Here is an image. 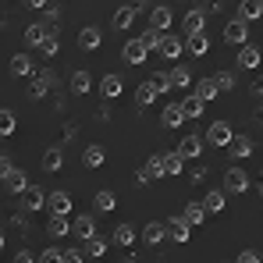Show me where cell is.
Listing matches in <instances>:
<instances>
[{
  "label": "cell",
  "instance_id": "9",
  "mask_svg": "<svg viewBox=\"0 0 263 263\" xmlns=\"http://www.w3.org/2000/svg\"><path fill=\"white\" fill-rule=\"evenodd\" d=\"M164 238H171L167 224H160V220H149V224L142 228V242H146V246H153V249H157V246H160Z\"/></svg>",
  "mask_w": 263,
  "mask_h": 263
},
{
  "label": "cell",
  "instance_id": "10",
  "mask_svg": "<svg viewBox=\"0 0 263 263\" xmlns=\"http://www.w3.org/2000/svg\"><path fill=\"white\" fill-rule=\"evenodd\" d=\"M71 235L82 238V242H89V238L96 235V217H92V214H79L75 224H71Z\"/></svg>",
  "mask_w": 263,
  "mask_h": 263
},
{
  "label": "cell",
  "instance_id": "30",
  "mask_svg": "<svg viewBox=\"0 0 263 263\" xmlns=\"http://www.w3.org/2000/svg\"><path fill=\"white\" fill-rule=\"evenodd\" d=\"M185 50H189L192 57H206V53H210V40H206V32H203V36H189V40H185Z\"/></svg>",
  "mask_w": 263,
  "mask_h": 263
},
{
  "label": "cell",
  "instance_id": "23",
  "mask_svg": "<svg viewBox=\"0 0 263 263\" xmlns=\"http://www.w3.org/2000/svg\"><path fill=\"white\" fill-rule=\"evenodd\" d=\"M238 18H242V22L263 18V0H242V4H238Z\"/></svg>",
  "mask_w": 263,
  "mask_h": 263
},
{
  "label": "cell",
  "instance_id": "53",
  "mask_svg": "<svg viewBox=\"0 0 263 263\" xmlns=\"http://www.w3.org/2000/svg\"><path fill=\"white\" fill-rule=\"evenodd\" d=\"M260 192H263V185H260Z\"/></svg>",
  "mask_w": 263,
  "mask_h": 263
},
{
  "label": "cell",
  "instance_id": "11",
  "mask_svg": "<svg viewBox=\"0 0 263 263\" xmlns=\"http://www.w3.org/2000/svg\"><path fill=\"white\" fill-rule=\"evenodd\" d=\"M189 118H185V110H181V103H167L164 110H160V125L164 128H181Z\"/></svg>",
  "mask_w": 263,
  "mask_h": 263
},
{
  "label": "cell",
  "instance_id": "32",
  "mask_svg": "<svg viewBox=\"0 0 263 263\" xmlns=\"http://www.w3.org/2000/svg\"><path fill=\"white\" fill-rule=\"evenodd\" d=\"M171 79H175V89H185L196 82V75H192V68H185V64H178V68H171Z\"/></svg>",
  "mask_w": 263,
  "mask_h": 263
},
{
  "label": "cell",
  "instance_id": "13",
  "mask_svg": "<svg viewBox=\"0 0 263 263\" xmlns=\"http://www.w3.org/2000/svg\"><path fill=\"white\" fill-rule=\"evenodd\" d=\"M171 7H164V4H157L153 11H149V29H157V32H167L171 29Z\"/></svg>",
  "mask_w": 263,
  "mask_h": 263
},
{
  "label": "cell",
  "instance_id": "38",
  "mask_svg": "<svg viewBox=\"0 0 263 263\" xmlns=\"http://www.w3.org/2000/svg\"><path fill=\"white\" fill-rule=\"evenodd\" d=\"M103 160H107L103 146H86V153H82V164L86 167H103Z\"/></svg>",
  "mask_w": 263,
  "mask_h": 263
},
{
  "label": "cell",
  "instance_id": "27",
  "mask_svg": "<svg viewBox=\"0 0 263 263\" xmlns=\"http://www.w3.org/2000/svg\"><path fill=\"white\" fill-rule=\"evenodd\" d=\"M181 217L189 220V224H192V228H199V224H206V217H210V214H206V206H203V203H189V206H185V214H181Z\"/></svg>",
  "mask_w": 263,
  "mask_h": 263
},
{
  "label": "cell",
  "instance_id": "51",
  "mask_svg": "<svg viewBox=\"0 0 263 263\" xmlns=\"http://www.w3.org/2000/svg\"><path fill=\"white\" fill-rule=\"evenodd\" d=\"M25 7H36L40 11V7H46V0H25Z\"/></svg>",
  "mask_w": 263,
  "mask_h": 263
},
{
  "label": "cell",
  "instance_id": "42",
  "mask_svg": "<svg viewBox=\"0 0 263 263\" xmlns=\"http://www.w3.org/2000/svg\"><path fill=\"white\" fill-rule=\"evenodd\" d=\"M14 125H18V121H14V110L4 107V110H0V135H14Z\"/></svg>",
  "mask_w": 263,
  "mask_h": 263
},
{
  "label": "cell",
  "instance_id": "12",
  "mask_svg": "<svg viewBox=\"0 0 263 263\" xmlns=\"http://www.w3.org/2000/svg\"><path fill=\"white\" fill-rule=\"evenodd\" d=\"M4 189L11 192V196H25L29 192V178H25V171H11V175H4Z\"/></svg>",
  "mask_w": 263,
  "mask_h": 263
},
{
  "label": "cell",
  "instance_id": "16",
  "mask_svg": "<svg viewBox=\"0 0 263 263\" xmlns=\"http://www.w3.org/2000/svg\"><path fill=\"white\" fill-rule=\"evenodd\" d=\"M7 68H11L14 79H29V75H32V57H29V53H14V57L7 61Z\"/></svg>",
  "mask_w": 263,
  "mask_h": 263
},
{
  "label": "cell",
  "instance_id": "8",
  "mask_svg": "<svg viewBox=\"0 0 263 263\" xmlns=\"http://www.w3.org/2000/svg\"><path fill=\"white\" fill-rule=\"evenodd\" d=\"M203 29H206V11H199V7L185 11V40L189 36H203Z\"/></svg>",
  "mask_w": 263,
  "mask_h": 263
},
{
  "label": "cell",
  "instance_id": "28",
  "mask_svg": "<svg viewBox=\"0 0 263 263\" xmlns=\"http://www.w3.org/2000/svg\"><path fill=\"white\" fill-rule=\"evenodd\" d=\"M231 157H235V160L253 157V139H249V135H235V142H231Z\"/></svg>",
  "mask_w": 263,
  "mask_h": 263
},
{
  "label": "cell",
  "instance_id": "6",
  "mask_svg": "<svg viewBox=\"0 0 263 263\" xmlns=\"http://www.w3.org/2000/svg\"><path fill=\"white\" fill-rule=\"evenodd\" d=\"M146 57H149V50H146V43H142V40H128V43H125V50H121V61H125V64H132V68H135V64H146Z\"/></svg>",
  "mask_w": 263,
  "mask_h": 263
},
{
  "label": "cell",
  "instance_id": "1",
  "mask_svg": "<svg viewBox=\"0 0 263 263\" xmlns=\"http://www.w3.org/2000/svg\"><path fill=\"white\" fill-rule=\"evenodd\" d=\"M224 40H228L231 46H246V43H249V22L231 18V22L224 25Z\"/></svg>",
  "mask_w": 263,
  "mask_h": 263
},
{
  "label": "cell",
  "instance_id": "24",
  "mask_svg": "<svg viewBox=\"0 0 263 263\" xmlns=\"http://www.w3.org/2000/svg\"><path fill=\"white\" fill-rule=\"evenodd\" d=\"M181 110H185V118H189V121H196V118H203L206 103H203V100L192 92V96H185V100H181Z\"/></svg>",
  "mask_w": 263,
  "mask_h": 263
},
{
  "label": "cell",
  "instance_id": "15",
  "mask_svg": "<svg viewBox=\"0 0 263 263\" xmlns=\"http://www.w3.org/2000/svg\"><path fill=\"white\" fill-rule=\"evenodd\" d=\"M181 50H185L181 36H175V32H164V43H160V57H167V61H178V57H181Z\"/></svg>",
  "mask_w": 263,
  "mask_h": 263
},
{
  "label": "cell",
  "instance_id": "4",
  "mask_svg": "<svg viewBox=\"0 0 263 263\" xmlns=\"http://www.w3.org/2000/svg\"><path fill=\"white\" fill-rule=\"evenodd\" d=\"M167 175V167H164V157H157V153H153V157H149V160H146V164H142V167H139V181H160V178Z\"/></svg>",
  "mask_w": 263,
  "mask_h": 263
},
{
  "label": "cell",
  "instance_id": "26",
  "mask_svg": "<svg viewBox=\"0 0 263 263\" xmlns=\"http://www.w3.org/2000/svg\"><path fill=\"white\" fill-rule=\"evenodd\" d=\"M157 96H160V89L153 86V79H149V82H142V86L135 89V103H139V107H149Z\"/></svg>",
  "mask_w": 263,
  "mask_h": 263
},
{
  "label": "cell",
  "instance_id": "14",
  "mask_svg": "<svg viewBox=\"0 0 263 263\" xmlns=\"http://www.w3.org/2000/svg\"><path fill=\"white\" fill-rule=\"evenodd\" d=\"M167 231H171V242L185 246V242H189V235H192V224H189L185 217H171V220H167Z\"/></svg>",
  "mask_w": 263,
  "mask_h": 263
},
{
  "label": "cell",
  "instance_id": "47",
  "mask_svg": "<svg viewBox=\"0 0 263 263\" xmlns=\"http://www.w3.org/2000/svg\"><path fill=\"white\" fill-rule=\"evenodd\" d=\"M235 263H263V260H260V253H256V249H242Z\"/></svg>",
  "mask_w": 263,
  "mask_h": 263
},
{
  "label": "cell",
  "instance_id": "37",
  "mask_svg": "<svg viewBox=\"0 0 263 263\" xmlns=\"http://www.w3.org/2000/svg\"><path fill=\"white\" fill-rule=\"evenodd\" d=\"M96 46H100V29L86 25V29L79 32V50H96Z\"/></svg>",
  "mask_w": 263,
  "mask_h": 263
},
{
  "label": "cell",
  "instance_id": "7",
  "mask_svg": "<svg viewBox=\"0 0 263 263\" xmlns=\"http://www.w3.org/2000/svg\"><path fill=\"white\" fill-rule=\"evenodd\" d=\"M224 189H228V192H238V196L249 192V175H246L242 167H228V171H224Z\"/></svg>",
  "mask_w": 263,
  "mask_h": 263
},
{
  "label": "cell",
  "instance_id": "40",
  "mask_svg": "<svg viewBox=\"0 0 263 263\" xmlns=\"http://www.w3.org/2000/svg\"><path fill=\"white\" fill-rule=\"evenodd\" d=\"M164 167H167V175H181V171H185V157H181V153H164Z\"/></svg>",
  "mask_w": 263,
  "mask_h": 263
},
{
  "label": "cell",
  "instance_id": "5",
  "mask_svg": "<svg viewBox=\"0 0 263 263\" xmlns=\"http://www.w3.org/2000/svg\"><path fill=\"white\" fill-rule=\"evenodd\" d=\"M260 64H263V53H260V46H253V43L238 46V68H242V71H256Z\"/></svg>",
  "mask_w": 263,
  "mask_h": 263
},
{
  "label": "cell",
  "instance_id": "35",
  "mask_svg": "<svg viewBox=\"0 0 263 263\" xmlns=\"http://www.w3.org/2000/svg\"><path fill=\"white\" fill-rule=\"evenodd\" d=\"M217 92H220V89H217V82H214V75H210V79H199V82H196V96H199L203 103H210V100H214Z\"/></svg>",
  "mask_w": 263,
  "mask_h": 263
},
{
  "label": "cell",
  "instance_id": "29",
  "mask_svg": "<svg viewBox=\"0 0 263 263\" xmlns=\"http://www.w3.org/2000/svg\"><path fill=\"white\" fill-rule=\"evenodd\" d=\"M92 206H96L100 214H110V210L118 206V199H114V192H110V189H100V192L92 196Z\"/></svg>",
  "mask_w": 263,
  "mask_h": 263
},
{
  "label": "cell",
  "instance_id": "17",
  "mask_svg": "<svg viewBox=\"0 0 263 263\" xmlns=\"http://www.w3.org/2000/svg\"><path fill=\"white\" fill-rule=\"evenodd\" d=\"M203 142H206V139H199V135H185V139L178 142V153H181L185 160H196V157L203 153Z\"/></svg>",
  "mask_w": 263,
  "mask_h": 263
},
{
  "label": "cell",
  "instance_id": "2",
  "mask_svg": "<svg viewBox=\"0 0 263 263\" xmlns=\"http://www.w3.org/2000/svg\"><path fill=\"white\" fill-rule=\"evenodd\" d=\"M206 142H210V146H231V142H235V132H231L228 121H214V125L206 128Z\"/></svg>",
  "mask_w": 263,
  "mask_h": 263
},
{
  "label": "cell",
  "instance_id": "43",
  "mask_svg": "<svg viewBox=\"0 0 263 263\" xmlns=\"http://www.w3.org/2000/svg\"><path fill=\"white\" fill-rule=\"evenodd\" d=\"M153 86L160 89V92H171V89H175V79H171V71H157V75H153Z\"/></svg>",
  "mask_w": 263,
  "mask_h": 263
},
{
  "label": "cell",
  "instance_id": "50",
  "mask_svg": "<svg viewBox=\"0 0 263 263\" xmlns=\"http://www.w3.org/2000/svg\"><path fill=\"white\" fill-rule=\"evenodd\" d=\"M14 164H11V153H0V175H11Z\"/></svg>",
  "mask_w": 263,
  "mask_h": 263
},
{
  "label": "cell",
  "instance_id": "3",
  "mask_svg": "<svg viewBox=\"0 0 263 263\" xmlns=\"http://www.w3.org/2000/svg\"><path fill=\"white\" fill-rule=\"evenodd\" d=\"M50 199H46V210L50 214H57V217H68L71 214V196L64 192V189H53V192H46Z\"/></svg>",
  "mask_w": 263,
  "mask_h": 263
},
{
  "label": "cell",
  "instance_id": "46",
  "mask_svg": "<svg viewBox=\"0 0 263 263\" xmlns=\"http://www.w3.org/2000/svg\"><path fill=\"white\" fill-rule=\"evenodd\" d=\"M64 263H86V249H64Z\"/></svg>",
  "mask_w": 263,
  "mask_h": 263
},
{
  "label": "cell",
  "instance_id": "34",
  "mask_svg": "<svg viewBox=\"0 0 263 263\" xmlns=\"http://www.w3.org/2000/svg\"><path fill=\"white\" fill-rule=\"evenodd\" d=\"M40 164H43V171H50V175H53V171H61V167H64V157H61V149H57V146H50V149L43 153V160H40Z\"/></svg>",
  "mask_w": 263,
  "mask_h": 263
},
{
  "label": "cell",
  "instance_id": "31",
  "mask_svg": "<svg viewBox=\"0 0 263 263\" xmlns=\"http://www.w3.org/2000/svg\"><path fill=\"white\" fill-rule=\"evenodd\" d=\"M203 206H206V214H210V217L220 214V210H224V189H210V192L203 196Z\"/></svg>",
  "mask_w": 263,
  "mask_h": 263
},
{
  "label": "cell",
  "instance_id": "18",
  "mask_svg": "<svg viewBox=\"0 0 263 263\" xmlns=\"http://www.w3.org/2000/svg\"><path fill=\"white\" fill-rule=\"evenodd\" d=\"M135 11H139L135 4H125V7H118V11H114V18H110V25H114L118 32L132 29V22H135Z\"/></svg>",
  "mask_w": 263,
  "mask_h": 263
},
{
  "label": "cell",
  "instance_id": "21",
  "mask_svg": "<svg viewBox=\"0 0 263 263\" xmlns=\"http://www.w3.org/2000/svg\"><path fill=\"white\" fill-rule=\"evenodd\" d=\"M71 224H75V220H68V217H57V214H50V220H46V235H50V238H64V235L71 231Z\"/></svg>",
  "mask_w": 263,
  "mask_h": 263
},
{
  "label": "cell",
  "instance_id": "19",
  "mask_svg": "<svg viewBox=\"0 0 263 263\" xmlns=\"http://www.w3.org/2000/svg\"><path fill=\"white\" fill-rule=\"evenodd\" d=\"M46 199H50V196H43V189L29 185V192L22 196V206H25L29 214H36V210H43V206H46Z\"/></svg>",
  "mask_w": 263,
  "mask_h": 263
},
{
  "label": "cell",
  "instance_id": "48",
  "mask_svg": "<svg viewBox=\"0 0 263 263\" xmlns=\"http://www.w3.org/2000/svg\"><path fill=\"white\" fill-rule=\"evenodd\" d=\"M40 50H43L46 57H53V53H57V50H61V46H57V36H53V32H50V36H46V43L40 46Z\"/></svg>",
  "mask_w": 263,
  "mask_h": 263
},
{
  "label": "cell",
  "instance_id": "36",
  "mask_svg": "<svg viewBox=\"0 0 263 263\" xmlns=\"http://www.w3.org/2000/svg\"><path fill=\"white\" fill-rule=\"evenodd\" d=\"M46 36H50V32L43 29V22H32V25L25 29V43H29V46H43Z\"/></svg>",
  "mask_w": 263,
  "mask_h": 263
},
{
  "label": "cell",
  "instance_id": "49",
  "mask_svg": "<svg viewBox=\"0 0 263 263\" xmlns=\"http://www.w3.org/2000/svg\"><path fill=\"white\" fill-rule=\"evenodd\" d=\"M14 263H40V256H32L29 249H18L14 253Z\"/></svg>",
  "mask_w": 263,
  "mask_h": 263
},
{
  "label": "cell",
  "instance_id": "52",
  "mask_svg": "<svg viewBox=\"0 0 263 263\" xmlns=\"http://www.w3.org/2000/svg\"><path fill=\"white\" fill-rule=\"evenodd\" d=\"M125 263H139V260H132V256H128V260H125Z\"/></svg>",
  "mask_w": 263,
  "mask_h": 263
},
{
  "label": "cell",
  "instance_id": "20",
  "mask_svg": "<svg viewBox=\"0 0 263 263\" xmlns=\"http://www.w3.org/2000/svg\"><path fill=\"white\" fill-rule=\"evenodd\" d=\"M100 92H103L107 100H118V96L125 92V82H121V75H103V79H100Z\"/></svg>",
  "mask_w": 263,
  "mask_h": 263
},
{
  "label": "cell",
  "instance_id": "22",
  "mask_svg": "<svg viewBox=\"0 0 263 263\" xmlns=\"http://www.w3.org/2000/svg\"><path fill=\"white\" fill-rule=\"evenodd\" d=\"M53 86V71H40V75H32V82H29V96H46Z\"/></svg>",
  "mask_w": 263,
  "mask_h": 263
},
{
  "label": "cell",
  "instance_id": "41",
  "mask_svg": "<svg viewBox=\"0 0 263 263\" xmlns=\"http://www.w3.org/2000/svg\"><path fill=\"white\" fill-rule=\"evenodd\" d=\"M142 43H146V50H157L160 53V43H164V32H157V29H146L142 36H139Z\"/></svg>",
  "mask_w": 263,
  "mask_h": 263
},
{
  "label": "cell",
  "instance_id": "39",
  "mask_svg": "<svg viewBox=\"0 0 263 263\" xmlns=\"http://www.w3.org/2000/svg\"><path fill=\"white\" fill-rule=\"evenodd\" d=\"M114 242L125 246V249L135 246V228H132V224H118V228H114Z\"/></svg>",
  "mask_w": 263,
  "mask_h": 263
},
{
  "label": "cell",
  "instance_id": "44",
  "mask_svg": "<svg viewBox=\"0 0 263 263\" xmlns=\"http://www.w3.org/2000/svg\"><path fill=\"white\" fill-rule=\"evenodd\" d=\"M214 82H217L220 92H231V89H235V75H231V71H217V75H214Z\"/></svg>",
  "mask_w": 263,
  "mask_h": 263
},
{
  "label": "cell",
  "instance_id": "33",
  "mask_svg": "<svg viewBox=\"0 0 263 263\" xmlns=\"http://www.w3.org/2000/svg\"><path fill=\"white\" fill-rule=\"evenodd\" d=\"M107 249H110V246H107V238H103V235H92V238L86 242V256H92V260H103V256H107Z\"/></svg>",
  "mask_w": 263,
  "mask_h": 263
},
{
  "label": "cell",
  "instance_id": "25",
  "mask_svg": "<svg viewBox=\"0 0 263 263\" xmlns=\"http://www.w3.org/2000/svg\"><path fill=\"white\" fill-rule=\"evenodd\" d=\"M89 89H92V75L82 71V68H79V71H71V92H75V96H86Z\"/></svg>",
  "mask_w": 263,
  "mask_h": 263
},
{
  "label": "cell",
  "instance_id": "45",
  "mask_svg": "<svg viewBox=\"0 0 263 263\" xmlns=\"http://www.w3.org/2000/svg\"><path fill=\"white\" fill-rule=\"evenodd\" d=\"M40 263H64V253L50 246V249H43V253H40Z\"/></svg>",
  "mask_w": 263,
  "mask_h": 263
}]
</instances>
